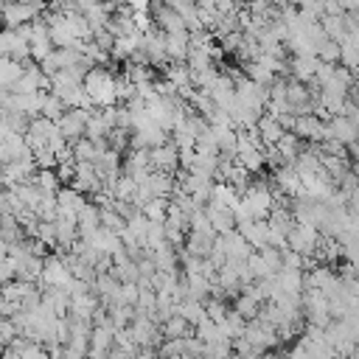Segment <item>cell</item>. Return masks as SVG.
Here are the masks:
<instances>
[{
    "label": "cell",
    "instance_id": "obj_20",
    "mask_svg": "<svg viewBox=\"0 0 359 359\" xmlns=\"http://www.w3.org/2000/svg\"><path fill=\"white\" fill-rule=\"evenodd\" d=\"M73 151H76V160H79V163H95L98 154H101V146L84 135V137L73 140Z\"/></svg>",
    "mask_w": 359,
    "mask_h": 359
},
{
    "label": "cell",
    "instance_id": "obj_13",
    "mask_svg": "<svg viewBox=\"0 0 359 359\" xmlns=\"http://www.w3.org/2000/svg\"><path fill=\"white\" fill-rule=\"evenodd\" d=\"M210 95H213V101L219 104V107H224V109H230L233 104H236V76H227V73H219V79L210 84V90H208Z\"/></svg>",
    "mask_w": 359,
    "mask_h": 359
},
{
    "label": "cell",
    "instance_id": "obj_7",
    "mask_svg": "<svg viewBox=\"0 0 359 359\" xmlns=\"http://www.w3.org/2000/svg\"><path fill=\"white\" fill-rule=\"evenodd\" d=\"M325 123H328V121H323L320 115L306 112V115H297L294 132H297L303 140H309V143H320V140H325Z\"/></svg>",
    "mask_w": 359,
    "mask_h": 359
},
{
    "label": "cell",
    "instance_id": "obj_22",
    "mask_svg": "<svg viewBox=\"0 0 359 359\" xmlns=\"http://www.w3.org/2000/svg\"><path fill=\"white\" fill-rule=\"evenodd\" d=\"M34 182H36L42 191H48V194H56V191L62 188V177H59L56 168H36Z\"/></svg>",
    "mask_w": 359,
    "mask_h": 359
},
{
    "label": "cell",
    "instance_id": "obj_2",
    "mask_svg": "<svg viewBox=\"0 0 359 359\" xmlns=\"http://www.w3.org/2000/svg\"><path fill=\"white\" fill-rule=\"evenodd\" d=\"M241 202L252 213V219H266L272 213V208L278 205V194L264 182H250L247 191L241 194Z\"/></svg>",
    "mask_w": 359,
    "mask_h": 359
},
{
    "label": "cell",
    "instance_id": "obj_5",
    "mask_svg": "<svg viewBox=\"0 0 359 359\" xmlns=\"http://www.w3.org/2000/svg\"><path fill=\"white\" fill-rule=\"evenodd\" d=\"M325 137H337V140H342L345 146H351V143L359 140V126H356V121H353L351 115L339 112V115H334V118L325 123Z\"/></svg>",
    "mask_w": 359,
    "mask_h": 359
},
{
    "label": "cell",
    "instance_id": "obj_12",
    "mask_svg": "<svg viewBox=\"0 0 359 359\" xmlns=\"http://www.w3.org/2000/svg\"><path fill=\"white\" fill-rule=\"evenodd\" d=\"M165 50L171 62H188V50H191V31H168L165 34Z\"/></svg>",
    "mask_w": 359,
    "mask_h": 359
},
{
    "label": "cell",
    "instance_id": "obj_3",
    "mask_svg": "<svg viewBox=\"0 0 359 359\" xmlns=\"http://www.w3.org/2000/svg\"><path fill=\"white\" fill-rule=\"evenodd\" d=\"M59 132V123L56 121H50V118H45V115H36V118H31V123H28V132H25V140H28V146L34 149V151H39V149H48L50 146V137Z\"/></svg>",
    "mask_w": 359,
    "mask_h": 359
},
{
    "label": "cell",
    "instance_id": "obj_4",
    "mask_svg": "<svg viewBox=\"0 0 359 359\" xmlns=\"http://www.w3.org/2000/svg\"><path fill=\"white\" fill-rule=\"evenodd\" d=\"M45 11L34 0H8L6 3V28H17V25H25V22H34Z\"/></svg>",
    "mask_w": 359,
    "mask_h": 359
},
{
    "label": "cell",
    "instance_id": "obj_9",
    "mask_svg": "<svg viewBox=\"0 0 359 359\" xmlns=\"http://www.w3.org/2000/svg\"><path fill=\"white\" fill-rule=\"evenodd\" d=\"M272 180H275V191L278 194H286V196H297L300 188H303V180H300V171L294 165H278L272 171Z\"/></svg>",
    "mask_w": 359,
    "mask_h": 359
},
{
    "label": "cell",
    "instance_id": "obj_24",
    "mask_svg": "<svg viewBox=\"0 0 359 359\" xmlns=\"http://www.w3.org/2000/svg\"><path fill=\"white\" fill-rule=\"evenodd\" d=\"M317 56L323 59V62H342V42L339 39H325L323 45H320V50H317Z\"/></svg>",
    "mask_w": 359,
    "mask_h": 359
},
{
    "label": "cell",
    "instance_id": "obj_1",
    "mask_svg": "<svg viewBox=\"0 0 359 359\" xmlns=\"http://www.w3.org/2000/svg\"><path fill=\"white\" fill-rule=\"evenodd\" d=\"M84 90L90 93L93 104L101 107H115L118 104V76L107 65H93L84 76Z\"/></svg>",
    "mask_w": 359,
    "mask_h": 359
},
{
    "label": "cell",
    "instance_id": "obj_25",
    "mask_svg": "<svg viewBox=\"0 0 359 359\" xmlns=\"http://www.w3.org/2000/svg\"><path fill=\"white\" fill-rule=\"evenodd\" d=\"M109 3H115V6H123V3H126V0H109Z\"/></svg>",
    "mask_w": 359,
    "mask_h": 359
},
{
    "label": "cell",
    "instance_id": "obj_11",
    "mask_svg": "<svg viewBox=\"0 0 359 359\" xmlns=\"http://www.w3.org/2000/svg\"><path fill=\"white\" fill-rule=\"evenodd\" d=\"M241 233H244V238L255 247V250H264V247H269V238H272V227H269V219H252V222H241V224H236Z\"/></svg>",
    "mask_w": 359,
    "mask_h": 359
},
{
    "label": "cell",
    "instance_id": "obj_10",
    "mask_svg": "<svg viewBox=\"0 0 359 359\" xmlns=\"http://www.w3.org/2000/svg\"><path fill=\"white\" fill-rule=\"evenodd\" d=\"M115 325L112 323H95L90 334V356H109V348L115 345Z\"/></svg>",
    "mask_w": 359,
    "mask_h": 359
},
{
    "label": "cell",
    "instance_id": "obj_16",
    "mask_svg": "<svg viewBox=\"0 0 359 359\" xmlns=\"http://www.w3.org/2000/svg\"><path fill=\"white\" fill-rule=\"evenodd\" d=\"M205 213H208V219H210V224L216 227V233H227V230H233L236 227V213H233V208H219V205H205Z\"/></svg>",
    "mask_w": 359,
    "mask_h": 359
},
{
    "label": "cell",
    "instance_id": "obj_8",
    "mask_svg": "<svg viewBox=\"0 0 359 359\" xmlns=\"http://www.w3.org/2000/svg\"><path fill=\"white\" fill-rule=\"evenodd\" d=\"M182 163H180V146L174 143V140H168V143H160V146H154L151 149V168H157V171H177Z\"/></svg>",
    "mask_w": 359,
    "mask_h": 359
},
{
    "label": "cell",
    "instance_id": "obj_23",
    "mask_svg": "<svg viewBox=\"0 0 359 359\" xmlns=\"http://www.w3.org/2000/svg\"><path fill=\"white\" fill-rule=\"evenodd\" d=\"M65 112H67V101H65L62 95H56V93H48L42 115H45V118H50V121H59Z\"/></svg>",
    "mask_w": 359,
    "mask_h": 359
},
{
    "label": "cell",
    "instance_id": "obj_6",
    "mask_svg": "<svg viewBox=\"0 0 359 359\" xmlns=\"http://www.w3.org/2000/svg\"><path fill=\"white\" fill-rule=\"evenodd\" d=\"M216 241L224 247L227 258H236V261H247V258L252 255V250H255V247L244 238V233H241L238 227H233V230H227V233H219Z\"/></svg>",
    "mask_w": 359,
    "mask_h": 359
},
{
    "label": "cell",
    "instance_id": "obj_18",
    "mask_svg": "<svg viewBox=\"0 0 359 359\" xmlns=\"http://www.w3.org/2000/svg\"><path fill=\"white\" fill-rule=\"evenodd\" d=\"M177 311H180L191 325H196V323H202V320L208 317V306H205V300H196V297H185V300H180Z\"/></svg>",
    "mask_w": 359,
    "mask_h": 359
},
{
    "label": "cell",
    "instance_id": "obj_15",
    "mask_svg": "<svg viewBox=\"0 0 359 359\" xmlns=\"http://www.w3.org/2000/svg\"><path fill=\"white\" fill-rule=\"evenodd\" d=\"M255 129H258V137H261V143H264V146H275V143L283 137V132H286V129H283V123H280L278 118L266 115V112H264V118L258 121V126H255Z\"/></svg>",
    "mask_w": 359,
    "mask_h": 359
},
{
    "label": "cell",
    "instance_id": "obj_17",
    "mask_svg": "<svg viewBox=\"0 0 359 359\" xmlns=\"http://www.w3.org/2000/svg\"><path fill=\"white\" fill-rule=\"evenodd\" d=\"M25 62H20V59H14V56H3V62H0V84L3 87H14L17 84V79L25 73Z\"/></svg>",
    "mask_w": 359,
    "mask_h": 359
},
{
    "label": "cell",
    "instance_id": "obj_19",
    "mask_svg": "<svg viewBox=\"0 0 359 359\" xmlns=\"http://www.w3.org/2000/svg\"><path fill=\"white\" fill-rule=\"evenodd\" d=\"M320 22H323V28H325V34L331 36V39H345L348 36V22H345V14H323L320 17Z\"/></svg>",
    "mask_w": 359,
    "mask_h": 359
},
{
    "label": "cell",
    "instance_id": "obj_14",
    "mask_svg": "<svg viewBox=\"0 0 359 359\" xmlns=\"http://www.w3.org/2000/svg\"><path fill=\"white\" fill-rule=\"evenodd\" d=\"M323 59L317 53H306V56H292V79H300V81H314L317 79V70H320Z\"/></svg>",
    "mask_w": 359,
    "mask_h": 359
},
{
    "label": "cell",
    "instance_id": "obj_21",
    "mask_svg": "<svg viewBox=\"0 0 359 359\" xmlns=\"http://www.w3.org/2000/svg\"><path fill=\"white\" fill-rule=\"evenodd\" d=\"M160 328H163V337H188L191 334V323L177 311V314H171V317H165L163 323H160Z\"/></svg>",
    "mask_w": 359,
    "mask_h": 359
}]
</instances>
